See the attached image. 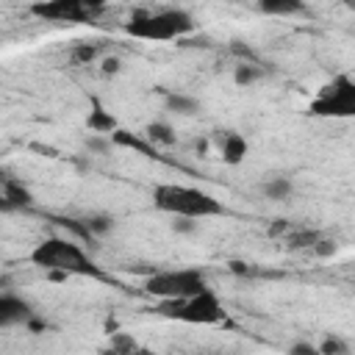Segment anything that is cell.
<instances>
[{"label": "cell", "mask_w": 355, "mask_h": 355, "mask_svg": "<svg viewBox=\"0 0 355 355\" xmlns=\"http://www.w3.org/2000/svg\"><path fill=\"white\" fill-rule=\"evenodd\" d=\"M216 141H219V153H222V161L225 164H230V166H236V164H241L244 158H247V139L241 136V133H233V130H219L216 133Z\"/></svg>", "instance_id": "9"}, {"label": "cell", "mask_w": 355, "mask_h": 355, "mask_svg": "<svg viewBox=\"0 0 355 355\" xmlns=\"http://www.w3.org/2000/svg\"><path fill=\"white\" fill-rule=\"evenodd\" d=\"M261 78H263V69L255 67V64H239L236 72H233V80H236L239 86H250V83H255V80H261Z\"/></svg>", "instance_id": "17"}, {"label": "cell", "mask_w": 355, "mask_h": 355, "mask_svg": "<svg viewBox=\"0 0 355 355\" xmlns=\"http://www.w3.org/2000/svg\"><path fill=\"white\" fill-rule=\"evenodd\" d=\"M164 105H166V111H172V114H180V116H191V114H197L200 111V103L194 100V97H189V94H166V100H164Z\"/></svg>", "instance_id": "11"}, {"label": "cell", "mask_w": 355, "mask_h": 355, "mask_svg": "<svg viewBox=\"0 0 355 355\" xmlns=\"http://www.w3.org/2000/svg\"><path fill=\"white\" fill-rule=\"evenodd\" d=\"M119 67H122V61H119L116 55H105V58L100 61V69H103V75H116V72H119Z\"/></svg>", "instance_id": "24"}, {"label": "cell", "mask_w": 355, "mask_h": 355, "mask_svg": "<svg viewBox=\"0 0 355 355\" xmlns=\"http://www.w3.org/2000/svg\"><path fill=\"white\" fill-rule=\"evenodd\" d=\"M94 55H97V44H75L72 53H69V58L75 64H92Z\"/></svg>", "instance_id": "20"}, {"label": "cell", "mask_w": 355, "mask_h": 355, "mask_svg": "<svg viewBox=\"0 0 355 355\" xmlns=\"http://www.w3.org/2000/svg\"><path fill=\"white\" fill-rule=\"evenodd\" d=\"M31 263L44 269V272H61V275H89V277H100V269L94 266V261L75 244L67 239H44L33 247L31 252Z\"/></svg>", "instance_id": "2"}, {"label": "cell", "mask_w": 355, "mask_h": 355, "mask_svg": "<svg viewBox=\"0 0 355 355\" xmlns=\"http://www.w3.org/2000/svg\"><path fill=\"white\" fill-rule=\"evenodd\" d=\"M316 349L319 355H349V344L341 336H327Z\"/></svg>", "instance_id": "18"}, {"label": "cell", "mask_w": 355, "mask_h": 355, "mask_svg": "<svg viewBox=\"0 0 355 355\" xmlns=\"http://www.w3.org/2000/svg\"><path fill=\"white\" fill-rule=\"evenodd\" d=\"M211 355H222V352H211Z\"/></svg>", "instance_id": "27"}, {"label": "cell", "mask_w": 355, "mask_h": 355, "mask_svg": "<svg viewBox=\"0 0 355 355\" xmlns=\"http://www.w3.org/2000/svg\"><path fill=\"white\" fill-rule=\"evenodd\" d=\"M111 227H114V219L108 214H97V216H89L86 219V230L89 233H97L100 236V233H108Z\"/></svg>", "instance_id": "21"}, {"label": "cell", "mask_w": 355, "mask_h": 355, "mask_svg": "<svg viewBox=\"0 0 355 355\" xmlns=\"http://www.w3.org/2000/svg\"><path fill=\"white\" fill-rule=\"evenodd\" d=\"M155 208L172 214V216H186V219H205V216H219L225 214L222 202L194 186H180V183H161L153 191Z\"/></svg>", "instance_id": "1"}, {"label": "cell", "mask_w": 355, "mask_h": 355, "mask_svg": "<svg viewBox=\"0 0 355 355\" xmlns=\"http://www.w3.org/2000/svg\"><path fill=\"white\" fill-rule=\"evenodd\" d=\"M125 31L133 36V39H147V42H172V39H180L186 33L194 31V19L189 11L183 8H166V11H158V14H147V11H139L130 17V22L125 25Z\"/></svg>", "instance_id": "3"}, {"label": "cell", "mask_w": 355, "mask_h": 355, "mask_svg": "<svg viewBox=\"0 0 355 355\" xmlns=\"http://www.w3.org/2000/svg\"><path fill=\"white\" fill-rule=\"evenodd\" d=\"M261 191H263L269 200H286V197L294 191V186H291L288 178H269V180L261 186Z\"/></svg>", "instance_id": "15"}, {"label": "cell", "mask_w": 355, "mask_h": 355, "mask_svg": "<svg viewBox=\"0 0 355 355\" xmlns=\"http://www.w3.org/2000/svg\"><path fill=\"white\" fill-rule=\"evenodd\" d=\"M316 255H322V258H327V255H333L336 252V241H330V239H319L313 247H311Z\"/></svg>", "instance_id": "25"}, {"label": "cell", "mask_w": 355, "mask_h": 355, "mask_svg": "<svg viewBox=\"0 0 355 355\" xmlns=\"http://www.w3.org/2000/svg\"><path fill=\"white\" fill-rule=\"evenodd\" d=\"M305 6L300 3V0H261L258 3V11H263V14H297V11H302Z\"/></svg>", "instance_id": "13"}, {"label": "cell", "mask_w": 355, "mask_h": 355, "mask_svg": "<svg viewBox=\"0 0 355 355\" xmlns=\"http://www.w3.org/2000/svg\"><path fill=\"white\" fill-rule=\"evenodd\" d=\"M313 116H352L355 114V80L349 75H336L333 83L322 86L319 97L308 108Z\"/></svg>", "instance_id": "6"}, {"label": "cell", "mask_w": 355, "mask_h": 355, "mask_svg": "<svg viewBox=\"0 0 355 355\" xmlns=\"http://www.w3.org/2000/svg\"><path fill=\"white\" fill-rule=\"evenodd\" d=\"M172 230H175V233H194V230H197V222H194V219H186V216H175Z\"/></svg>", "instance_id": "23"}, {"label": "cell", "mask_w": 355, "mask_h": 355, "mask_svg": "<svg viewBox=\"0 0 355 355\" xmlns=\"http://www.w3.org/2000/svg\"><path fill=\"white\" fill-rule=\"evenodd\" d=\"M136 349L139 344L130 333H111V349H105L103 355H133Z\"/></svg>", "instance_id": "14"}, {"label": "cell", "mask_w": 355, "mask_h": 355, "mask_svg": "<svg viewBox=\"0 0 355 355\" xmlns=\"http://www.w3.org/2000/svg\"><path fill=\"white\" fill-rule=\"evenodd\" d=\"M31 11L53 22H92L105 11V6L94 0H47V3H33Z\"/></svg>", "instance_id": "7"}, {"label": "cell", "mask_w": 355, "mask_h": 355, "mask_svg": "<svg viewBox=\"0 0 355 355\" xmlns=\"http://www.w3.org/2000/svg\"><path fill=\"white\" fill-rule=\"evenodd\" d=\"M319 239H322V236H319L316 230H308V227H302V230H288V233H286V244H288L291 250L313 247V244H316Z\"/></svg>", "instance_id": "16"}, {"label": "cell", "mask_w": 355, "mask_h": 355, "mask_svg": "<svg viewBox=\"0 0 355 355\" xmlns=\"http://www.w3.org/2000/svg\"><path fill=\"white\" fill-rule=\"evenodd\" d=\"M144 291L161 300H189L208 291V280L200 269H169L150 275L144 280Z\"/></svg>", "instance_id": "5"}, {"label": "cell", "mask_w": 355, "mask_h": 355, "mask_svg": "<svg viewBox=\"0 0 355 355\" xmlns=\"http://www.w3.org/2000/svg\"><path fill=\"white\" fill-rule=\"evenodd\" d=\"M144 136H147L150 144H164V147L175 144V130H172L169 122H150L144 128Z\"/></svg>", "instance_id": "12"}, {"label": "cell", "mask_w": 355, "mask_h": 355, "mask_svg": "<svg viewBox=\"0 0 355 355\" xmlns=\"http://www.w3.org/2000/svg\"><path fill=\"white\" fill-rule=\"evenodd\" d=\"M33 316L31 302L17 297V294H0V327H11V324H22Z\"/></svg>", "instance_id": "8"}, {"label": "cell", "mask_w": 355, "mask_h": 355, "mask_svg": "<svg viewBox=\"0 0 355 355\" xmlns=\"http://www.w3.org/2000/svg\"><path fill=\"white\" fill-rule=\"evenodd\" d=\"M6 200H8L11 205H31V202H33L31 191H28L25 186H19V183H8V186H6Z\"/></svg>", "instance_id": "19"}, {"label": "cell", "mask_w": 355, "mask_h": 355, "mask_svg": "<svg viewBox=\"0 0 355 355\" xmlns=\"http://www.w3.org/2000/svg\"><path fill=\"white\" fill-rule=\"evenodd\" d=\"M86 125H89V130H94V133H114V130H119V125H116V119L111 116V111H105V108H100V105L92 108V114L86 116Z\"/></svg>", "instance_id": "10"}, {"label": "cell", "mask_w": 355, "mask_h": 355, "mask_svg": "<svg viewBox=\"0 0 355 355\" xmlns=\"http://www.w3.org/2000/svg\"><path fill=\"white\" fill-rule=\"evenodd\" d=\"M86 147H89L92 153H108V150H111V139H105V136H97V133H94V136H89V139H86Z\"/></svg>", "instance_id": "22"}, {"label": "cell", "mask_w": 355, "mask_h": 355, "mask_svg": "<svg viewBox=\"0 0 355 355\" xmlns=\"http://www.w3.org/2000/svg\"><path fill=\"white\" fill-rule=\"evenodd\" d=\"M288 355H319V349L308 341H297V344L288 347Z\"/></svg>", "instance_id": "26"}, {"label": "cell", "mask_w": 355, "mask_h": 355, "mask_svg": "<svg viewBox=\"0 0 355 355\" xmlns=\"http://www.w3.org/2000/svg\"><path fill=\"white\" fill-rule=\"evenodd\" d=\"M155 311L166 319H180L189 324H216L225 319V308L211 288L202 294H194L189 300H161V305Z\"/></svg>", "instance_id": "4"}]
</instances>
